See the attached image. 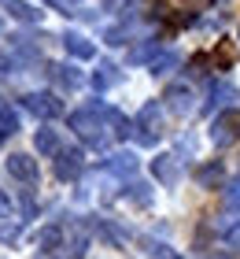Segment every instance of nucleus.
Segmentation results:
<instances>
[{
  "label": "nucleus",
  "mask_w": 240,
  "mask_h": 259,
  "mask_svg": "<svg viewBox=\"0 0 240 259\" xmlns=\"http://www.w3.org/2000/svg\"><path fill=\"white\" fill-rule=\"evenodd\" d=\"M170 104H174L177 111H185L188 108V93L185 89H170Z\"/></svg>",
  "instance_id": "f8f14e48"
},
{
  "label": "nucleus",
  "mask_w": 240,
  "mask_h": 259,
  "mask_svg": "<svg viewBox=\"0 0 240 259\" xmlns=\"http://www.w3.org/2000/svg\"><path fill=\"white\" fill-rule=\"evenodd\" d=\"M22 104H26L33 115H41V119H56V115L63 111V104L56 97H48V93H30V97H22Z\"/></svg>",
  "instance_id": "f03ea898"
},
{
  "label": "nucleus",
  "mask_w": 240,
  "mask_h": 259,
  "mask_svg": "<svg viewBox=\"0 0 240 259\" xmlns=\"http://www.w3.org/2000/svg\"><path fill=\"white\" fill-rule=\"evenodd\" d=\"M0 4H4L19 22H37V15H41V11H33V8L26 4V0H0Z\"/></svg>",
  "instance_id": "0eeeda50"
},
{
  "label": "nucleus",
  "mask_w": 240,
  "mask_h": 259,
  "mask_svg": "<svg viewBox=\"0 0 240 259\" xmlns=\"http://www.w3.org/2000/svg\"><path fill=\"white\" fill-rule=\"evenodd\" d=\"M52 74L59 78V81H63V85H78V74H74V70H70V67H52Z\"/></svg>",
  "instance_id": "9b49d317"
},
{
  "label": "nucleus",
  "mask_w": 240,
  "mask_h": 259,
  "mask_svg": "<svg viewBox=\"0 0 240 259\" xmlns=\"http://www.w3.org/2000/svg\"><path fill=\"white\" fill-rule=\"evenodd\" d=\"M81 170V152H59V163H56V174L59 178H74V174Z\"/></svg>",
  "instance_id": "39448f33"
},
{
  "label": "nucleus",
  "mask_w": 240,
  "mask_h": 259,
  "mask_svg": "<svg viewBox=\"0 0 240 259\" xmlns=\"http://www.w3.org/2000/svg\"><path fill=\"white\" fill-rule=\"evenodd\" d=\"M214 178H222V167H218V163H214V167H203V170H200V182H203V185H211Z\"/></svg>",
  "instance_id": "4468645a"
},
{
  "label": "nucleus",
  "mask_w": 240,
  "mask_h": 259,
  "mask_svg": "<svg viewBox=\"0 0 240 259\" xmlns=\"http://www.w3.org/2000/svg\"><path fill=\"white\" fill-rule=\"evenodd\" d=\"M236 137H240V115L222 111L218 119H214V141H218V145H233Z\"/></svg>",
  "instance_id": "f257e3e1"
},
{
  "label": "nucleus",
  "mask_w": 240,
  "mask_h": 259,
  "mask_svg": "<svg viewBox=\"0 0 240 259\" xmlns=\"http://www.w3.org/2000/svg\"><path fill=\"white\" fill-rule=\"evenodd\" d=\"M4 134H15V115L11 111H0V137Z\"/></svg>",
  "instance_id": "ddd939ff"
},
{
  "label": "nucleus",
  "mask_w": 240,
  "mask_h": 259,
  "mask_svg": "<svg viewBox=\"0 0 240 259\" xmlns=\"http://www.w3.org/2000/svg\"><path fill=\"white\" fill-rule=\"evenodd\" d=\"M0 70H11V60H8V56H0Z\"/></svg>",
  "instance_id": "dca6fc26"
},
{
  "label": "nucleus",
  "mask_w": 240,
  "mask_h": 259,
  "mask_svg": "<svg viewBox=\"0 0 240 259\" xmlns=\"http://www.w3.org/2000/svg\"><path fill=\"white\" fill-rule=\"evenodd\" d=\"M37 148L44 152V156H52V152L59 148V141H56V134H52V130H41V134H37Z\"/></svg>",
  "instance_id": "1a4fd4ad"
},
{
  "label": "nucleus",
  "mask_w": 240,
  "mask_h": 259,
  "mask_svg": "<svg viewBox=\"0 0 240 259\" xmlns=\"http://www.w3.org/2000/svg\"><path fill=\"white\" fill-rule=\"evenodd\" d=\"M8 174L19 182H33L37 178V163H33L30 156H8Z\"/></svg>",
  "instance_id": "20e7f679"
},
{
  "label": "nucleus",
  "mask_w": 240,
  "mask_h": 259,
  "mask_svg": "<svg viewBox=\"0 0 240 259\" xmlns=\"http://www.w3.org/2000/svg\"><path fill=\"white\" fill-rule=\"evenodd\" d=\"M111 170L129 174V170H137V159H133V156H115V159H111Z\"/></svg>",
  "instance_id": "9d476101"
},
{
  "label": "nucleus",
  "mask_w": 240,
  "mask_h": 259,
  "mask_svg": "<svg viewBox=\"0 0 240 259\" xmlns=\"http://www.w3.org/2000/svg\"><path fill=\"white\" fill-rule=\"evenodd\" d=\"M155 178H163V182H174V178H177V167H174L170 156H159V159H155Z\"/></svg>",
  "instance_id": "6e6552de"
},
{
  "label": "nucleus",
  "mask_w": 240,
  "mask_h": 259,
  "mask_svg": "<svg viewBox=\"0 0 240 259\" xmlns=\"http://www.w3.org/2000/svg\"><path fill=\"white\" fill-rule=\"evenodd\" d=\"M63 45H67V52H70V56H78V60H92V56H96V49H92L85 37H81V33H67Z\"/></svg>",
  "instance_id": "423d86ee"
},
{
  "label": "nucleus",
  "mask_w": 240,
  "mask_h": 259,
  "mask_svg": "<svg viewBox=\"0 0 240 259\" xmlns=\"http://www.w3.org/2000/svg\"><path fill=\"white\" fill-rule=\"evenodd\" d=\"M8 215H11V200L0 193V219H8Z\"/></svg>",
  "instance_id": "2eb2a0df"
},
{
  "label": "nucleus",
  "mask_w": 240,
  "mask_h": 259,
  "mask_svg": "<svg viewBox=\"0 0 240 259\" xmlns=\"http://www.w3.org/2000/svg\"><path fill=\"white\" fill-rule=\"evenodd\" d=\"M70 126H74V130H78V134L85 137V141H104L96 111H74V115H70Z\"/></svg>",
  "instance_id": "7ed1b4c3"
}]
</instances>
